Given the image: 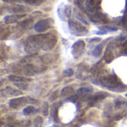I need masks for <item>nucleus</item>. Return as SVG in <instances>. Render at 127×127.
<instances>
[{"mask_svg": "<svg viewBox=\"0 0 127 127\" xmlns=\"http://www.w3.org/2000/svg\"><path fill=\"white\" fill-rule=\"evenodd\" d=\"M57 39L51 34L30 37L25 42V51L30 54H35L40 48L44 51L52 49L56 45Z\"/></svg>", "mask_w": 127, "mask_h": 127, "instance_id": "nucleus-1", "label": "nucleus"}, {"mask_svg": "<svg viewBox=\"0 0 127 127\" xmlns=\"http://www.w3.org/2000/svg\"><path fill=\"white\" fill-rule=\"evenodd\" d=\"M100 83L103 86L112 91H123V90L122 84L119 83L117 77H114L113 76L103 77L100 80Z\"/></svg>", "mask_w": 127, "mask_h": 127, "instance_id": "nucleus-2", "label": "nucleus"}, {"mask_svg": "<svg viewBox=\"0 0 127 127\" xmlns=\"http://www.w3.org/2000/svg\"><path fill=\"white\" fill-rule=\"evenodd\" d=\"M85 48V42L83 40H79L76 42L73 45L71 48V54L74 56V58L80 57L83 53L84 52Z\"/></svg>", "mask_w": 127, "mask_h": 127, "instance_id": "nucleus-3", "label": "nucleus"}, {"mask_svg": "<svg viewBox=\"0 0 127 127\" xmlns=\"http://www.w3.org/2000/svg\"><path fill=\"white\" fill-rule=\"evenodd\" d=\"M69 27L72 33L77 36H83L87 33V30L83 26L73 21L69 22Z\"/></svg>", "mask_w": 127, "mask_h": 127, "instance_id": "nucleus-4", "label": "nucleus"}, {"mask_svg": "<svg viewBox=\"0 0 127 127\" xmlns=\"http://www.w3.org/2000/svg\"><path fill=\"white\" fill-rule=\"evenodd\" d=\"M51 25V21L50 20H41L40 22H38L36 25H35V30L37 32H43L45 31L46 30H48Z\"/></svg>", "mask_w": 127, "mask_h": 127, "instance_id": "nucleus-5", "label": "nucleus"}, {"mask_svg": "<svg viewBox=\"0 0 127 127\" xmlns=\"http://www.w3.org/2000/svg\"><path fill=\"white\" fill-rule=\"evenodd\" d=\"M28 103L27 98L19 97V98H15V99L11 100L9 103V105L11 107H12L14 108H17L21 106L22 105H23L24 103Z\"/></svg>", "mask_w": 127, "mask_h": 127, "instance_id": "nucleus-6", "label": "nucleus"}, {"mask_svg": "<svg viewBox=\"0 0 127 127\" xmlns=\"http://www.w3.org/2000/svg\"><path fill=\"white\" fill-rule=\"evenodd\" d=\"M37 69L35 66L31 65H28L24 68V73L27 76H34L37 73Z\"/></svg>", "mask_w": 127, "mask_h": 127, "instance_id": "nucleus-7", "label": "nucleus"}, {"mask_svg": "<svg viewBox=\"0 0 127 127\" xmlns=\"http://www.w3.org/2000/svg\"><path fill=\"white\" fill-rule=\"evenodd\" d=\"M74 93V89L71 87H65L64 88L60 93L61 97H66V96H70Z\"/></svg>", "mask_w": 127, "mask_h": 127, "instance_id": "nucleus-8", "label": "nucleus"}, {"mask_svg": "<svg viewBox=\"0 0 127 127\" xmlns=\"http://www.w3.org/2000/svg\"><path fill=\"white\" fill-rule=\"evenodd\" d=\"M8 78H9L10 80L14 81V82H28V81L30 80L29 79L22 77H20V76H16V75H11V76H9Z\"/></svg>", "mask_w": 127, "mask_h": 127, "instance_id": "nucleus-9", "label": "nucleus"}, {"mask_svg": "<svg viewBox=\"0 0 127 127\" xmlns=\"http://www.w3.org/2000/svg\"><path fill=\"white\" fill-rule=\"evenodd\" d=\"M5 92L9 94V95H12V96H17L18 94H22V92L17 91V90H15L14 88H11V87H6L5 88Z\"/></svg>", "mask_w": 127, "mask_h": 127, "instance_id": "nucleus-10", "label": "nucleus"}, {"mask_svg": "<svg viewBox=\"0 0 127 127\" xmlns=\"http://www.w3.org/2000/svg\"><path fill=\"white\" fill-rule=\"evenodd\" d=\"M23 15H21V16H9V17H5V22L6 23H13V22H15L19 18H21L22 17Z\"/></svg>", "mask_w": 127, "mask_h": 127, "instance_id": "nucleus-11", "label": "nucleus"}, {"mask_svg": "<svg viewBox=\"0 0 127 127\" xmlns=\"http://www.w3.org/2000/svg\"><path fill=\"white\" fill-rule=\"evenodd\" d=\"M102 48H103V45H98L93 51H92V54L94 56V57H99L100 54H101V52H102Z\"/></svg>", "mask_w": 127, "mask_h": 127, "instance_id": "nucleus-12", "label": "nucleus"}, {"mask_svg": "<svg viewBox=\"0 0 127 127\" xmlns=\"http://www.w3.org/2000/svg\"><path fill=\"white\" fill-rule=\"evenodd\" d=\"M104 97H105V96H103L102 94H97L93 96V97L91 98L90 102L92 103H96L97 101H98L99 100L103 99V98H104Z\"/></svg>", "mask_w": 127, "mask_h": 127, "instance_id": "nucleus-13", "label": "nucleus"}, {"mask_svg": "<svg viewBox=\"0 0 127 127\" xmlns=\"http://www.w3.org/2000/svg\"><path fill=\"white\" fill-rule=\"evenodd\" d=\"M34 111H35L34 107H33V106H28V107H26L25 108H24L23 113H24V114L28 115V114H31V113H33Z\"/></svg>", "mask_w": 127, "mask_h": 127, "instance_id": "nucleus-14", "label": "nucleus"}, {"mask_svg": "<svg viewBox=\"0 0 127 127\" xmlns=\"http://www.w3.org/2000/svg\"><path fill=\"white\" fill-rule=\"evenodd\" d=\"M42 123H43V120H42V118L41 117H37L35 119L34 123H35V126L36 127H42Z\"/></svg>", "mask_w": 127, "mask_h": 127, "instance_id": "nucleus-15", "label": "nucleus"}, {"mask_svg": "<svg viewBox=\"0 0 127 127\" xmlns=\"http://www.w3.org/2000/svg\"><path fill=\"white\" fill-rule=\"evenodd\" d=\"M51 116L54 118V120L57 122V107L54 106L51 111Z\"/></svg>", "mask_w": 127, "mask_h": 127, "instance_id": "nucleus-16", "label": "nucleus"}, {"mask_svg": "<svg viewBox=\"0 0 127 127\" xmlns=\"http://www.w3.org/2000/svg\"><path fill=\"white\" fill-rule=\"evenodd\" d=\"M89 92H90V91L86 88H80L77 90V94H85Z\"/></svg>", "mask_w": 127, "mask_h": 127, "instance_id": "nucleus-17", "label": "nucleus"}, {"mask_svg": "<svg viewBox=\"0 0 127 127\" xmlns=\"http://www.w3.org/2000/svg\"><path fill=\"white\" fill-rule=\"evenodd\" d=\"M22 83H23V82H22ZM20 83V82H18V83H15V85L17 86L19 88H21V89H23V90L27 89V88H28V85L25 84V83Z\"/></svg>", "mask_w": 127, "mask_h": 127, "instance_id": "nucleus-18", "label": "nucleus"}, {"mask_svg": "<svg viewBox=\"0 0 127 127\" xmlns=\"http://www.w3.org/2000/svg\"><path fill=\"white\" fill-rule=\"evenodd\" d=\"M73 74H74V71H73V70L71 69V68L66 69V70L64 71V74H65V77H71V76L73 75Z\"/></svg>", "mask_w": 127, "mask_h": 127, "instance_id": "nucleus-19", "label": "nucleus"}, {"mask_svg": "<svg viewBox=\"0 0 127 127\" xmlns=\"http://www.w3.org/2000/svg\"><path fill=\"white\" fill-rule=\"evenodd\" d=\"M48 105L47 103H45L43 104V108H42V113L43 115L46 116L48 114Z\"/></svg>", "mask_w": 127, "mask_h": 127, "instance_id": "nucleus-20", "label": "nucleus"}, {"mask_svg": "<svg viewBox=\"0 0 127 127\" xmlns=\"http://www.w3.org/2000/svg\"><path fill=\"white\" fill-rule=\"evenodd\" d=\"M58 94H59V91H54V92L51 94V97H50V100H51V101H54V100H56V99L57 98V97H58Z\"/></svg>", "mask_w": 127, "mask_h": 127, "instance_id": "nucleus-21", "label": "nucleus"}, {"mask_svg": "<svg viewBox=\"0 0 127 127\" xmlns=\"http://www.w3.org/2000/svg\"><path fill=\"white\" fill-rule=\"evenodd\" d=\"M24 1H25L26 2L31 4V5H36L40 2V0H24Z\"/></svg>", "mask_w": 127, "mask_h": 127, "instance_id": "nucleus-22", "label": "nucleus"}, {"mask_svg": "<svg viewBox=\"0 0 127 127\" xmlns=\"http://www.w3.org/2000/svg\"><path fill=\"white\" fill-rule=\"evenodd\" d=\"M106 30H108V31H117V28H110V27H106Z\"/></svg>", "mask_w": 127, "mask_h": 127, "instance_id": "nucleus-23", "label": "nucleus"}, {"mask_svg": "<svg viewBox=\"0 0 127 127\" xmlns=\"http://www.w3.org/2000/svg\"><path fill=\"white\" fill-rule=\"evenodd\" d=\"M107 33V31H97V32H96V34H106Z\"/></svg>", "mask_w": 127, "mask_h": 127, "instance_id": "nucleus-24", "label": "nucleus"}, {"mask_svg": "<svg viewBox=\"0 0 127 127\" xmlns=\"http://www.w3.org/2000/svg\"><path fill=\"white\" fill-rule=\"evenodd\" d=\"M101 40L100 39H99V38H94V39H91V40H90V42H94V41H97V42H100Z\"/></svg>", "mask_w": 127, "mask_h": 127, "instance_id": "nucleus-25", "label": "nucleus"}, {"mask_svg": "<svg viewBox=\"0 0 127 127\" xmlns=\"http://www.w3.org/2000/svg\"><path fill=\"white\" fill-rule=\"evenodd\" d=\"M4 1L6 2H17V0H4Z\"/></svg>", "mask_w": 127, "mask_h": 127, "instance_id": "nucleus-26", "label": "nucleus"}, {"mask_svg": "<svg viewBox=\"0 0 127 127\" xmlns=\"http://www.w3.org/2000/svg\"><path fill=\"white\" fill-rule=\"evenodd\" d=\"M123 45H124V46H125V45H127V40H126V42L123 44Z\"/></svg>", "mask_w": 127, "mask_h": 127, "instance_id": "nucleus-27", "label": "nucleus"}, {"mask_svg": "<svg viewBox=\"0 0 127 127\" xmlns=\"http://www.w3.org/2000/svg\"><path fill=\"white\" fill-rule=\"evenodd\" d=\"M126 97H127V94H126Z\"/></svg>", "mask_w": 127, "mask_h": 127, "instance_id": "nucleus-28", "label": "nucleus"}]
</instances>
